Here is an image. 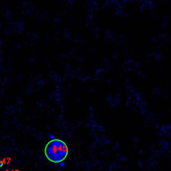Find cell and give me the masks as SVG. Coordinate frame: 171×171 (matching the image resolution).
I'll return each instance as SVG.
<instances>
[{
	"mask_svg": "<svg viewBox=\"0 0 171 171\" xmlns=\"http://www.w3.org/2000/svg\"><path fill=\"white\" fill-rule=\"evenodd\" d=\"M68 153V145L62 139H52L44 147V155L47 159L55 164H62L67 158Z\"/></svg>",
	"mask_w": 171,
	"mask_h": 171,
	"instance_id": "1",
	"label": "cell"
},
{
	"mask_svg": "<svg viewBox=\"0 0 171 171\" xmlns=\"http://www.w3.org/2000/svg\"><path fill=\"white\" fill-rule=\"evenodd\" d=\"M4 165V162H3V160L2 159H0V167H2Z\"/></svg>",
	"mask_w": 171,
	"mask_h": 171,
	"instance_id": "2",
	"label": "cell"
}]
</instances>
